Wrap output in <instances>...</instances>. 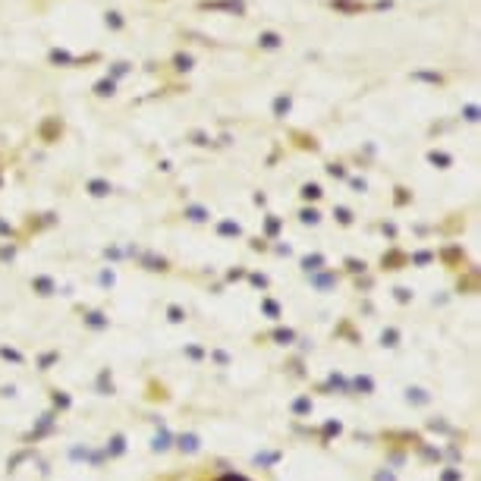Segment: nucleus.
Returning <instances> with one entry per match:
<instances>
[]
</instances>
